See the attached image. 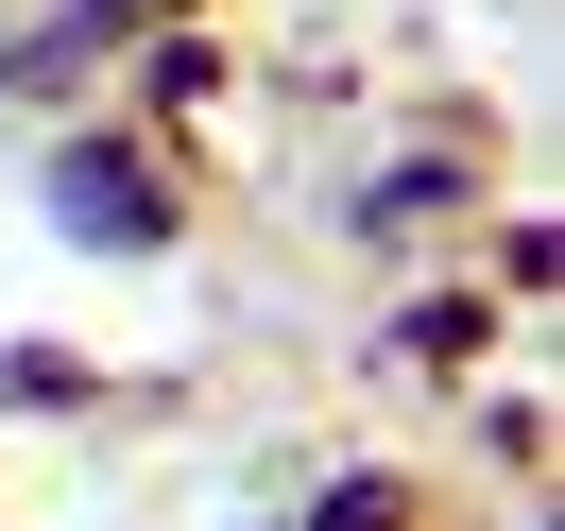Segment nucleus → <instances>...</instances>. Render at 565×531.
Returning <instances> with one entry per match:
<instances>
[{"mask_svg":"<svg viewBox=\"0 0 565 531\" xmlns=\"http://www.w3.org/2000/svg\"><path fill=\"white\" fill-rule=\"evenodd\" d=\"M70 223H86V241H154V172H120V155H70Z\"/></svg>","mask_w":565,"mask_h":531,"instance_id":"obj_1","label":"nucleus"},{"mask_svg":"<svg viewBox=\"0 0 565 531\" xmlns=\"http://www.w3.org/2000/svg\"><path fill=\"white\" fill-rule=\"evenodd\" d=\"M326 531H394V497H377V480H360V497H343V514H326Z\"/></svg>","mask_w":565,"mask_h":531,"instance_id":"obj_2","label":"nucleus"}]
</instances>
